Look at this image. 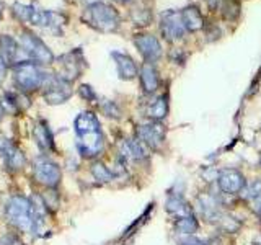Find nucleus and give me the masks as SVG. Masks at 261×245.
<instances>
[{"label": "nucleus", "mask_w": 261, "mask_h": 245, "mask_svg": "<svg viewBox=\"0 0 261 245\" xmlns=\"http://www.w3.org/2000/svg\"><path fill=\"white\" fill-rule=\"evenodd\" d=\"M43 209L44 203L38 208L31 200L24 198V196L15 194L7 203L5 216L15 229L20 232H38L41 226H43Z\"/></svg>", "instance_id": "1"}, {"label": "nucleus", "mask_w": 261, "mask_h": 245, "mask_svg": "<svg viewBox=\"0 0 261 245\" xmlns=\"http://www.w3.org/2000/svg\"><path fill=\"white\" fill-rule=\"evenodd\" d=\"M75 133L79 152L87 159L98 157L105 149V136L93 113L85 111L75 118Z\"/></svg>", "instance_id": "2"}, {"label": "nucleus", "mask_w": 261, "mask_h": 245, "mask_svg": "<svg viewBox=\"0 0 261 245\" xmlns=\"http://www.w3.org/2000/svg\"><path fill=\"white\" fill-rule=\"evenodd\" d=\"M84 20L92 28L101 31V33L116 31L119 28V21H121L116 8L105 4V2L88 5V8L84 13Z\"/></svg>", "instance_id": "3"}, {"label": "nucleus", "mask_w": 261, "mask_h": 245, "mask_svg": "<svg viewBox=\"0 0 261 245\" xmlns=\"http://www.w3.org/2000/svg\"><path fill=\"white\" fill-rule=\"evenodd\" d=\"M51 77L35 62H16L13 67V82L21 92H35Z\"/></svg>", "instance_id": "4"}, {"label": "nucleus", "mask_w": 261, "mask_h": 245, "mask_svg": "<svg viewBox=\"0 0 261 245\" xmlns=\"http://www.w3.org/2000/svg\"><path fill=\"white\" fill-rule=\"evenodd\" d=\"M21 46L24 49V53L30 56L31 61H35V64H51L54 61L53 53L49 51V47L41 41L35 33L31 31H23L21 36Z\"/></svg>", "instance_id": "5"}, {"label": "nucleus", "mask_w": 261, "mask_h": 245, "mask_svg": "<svg viewBox=\"0 0 261 245\" xmlns=\"http://www.w3.org/2000/svg\"><path fill=\"white\" fill-rule=\"evenodd\" d=\"M160 31H162V36L165 38L168 43H175V41L181 39L186 31L181 12H176V10L163 12L160 15Z\"/></svg>", "instance_id": "6"}, {"label": "nucleus", "mask_w": 261, "mask_h": 245, "mask_svg": "<svg viewBox=\"0 0 261 245\" xmlns=\"http://www.w3.org/2000/svg\"><path fill=\"white\" fill-rule=\"evenodd\" d=\"M33 177L38 183L44 185L47 188H54L57 186V183L61 182V168L57 163H54L49 159H36L35 165H33Z\"/></svg>", "instance_id": "7"}, {"label": "nucleus", "mask_w": 261, "mask_h": 245, "mask_svg": "<svg viewBox=\"0 0 261 245\" xmlns=\"http://www.w3.org/2000/svg\"><path fill=\"white\" fill-rule=\"evenodd\" d=\"M165 136L167 131L160 121H149L137 128V139H141L152 151L160 149V145L165 141Z\"/></svg>", "instance_id": "8"}, {"label": "nucleus", "mask_w": 261, "mask_h": 245, "mask_svg": "<svg viewBox=\"0 0 261 245\" xmlns=\"http://www.w3.org/2000/svg\"><path fill=\"white\" fill-rule=\"evenodd\" d=\"M44 100L49 105H61L65 103L72 95V88H70V82L61 79L59 76L51 77L47 80V84L44 87Z\"/></svg>", "instance_id": "9"}, {"label": "nucleus", "mask_w": 261, "mask_h": 245, "mask_svg": "<svg viewBox=\"0 0 261 245\" xmlns=\"http://www.w3.org/2000/svg\"><path fill=\"white\" fill-rule=\"evenodd\" d=\"M59 65H61L59 77L72 84V82L80 76V72L84 70L85 61H84V56H82V53L79 51V49H75V51H70L67 54L61 56L59 57Z\"/></svg>", "instance_id": "10"}, {"label": "nucleus", "mask_w": 261, "mask_h": 245, "mask_svg": "<svg viewBox=\"0 0 261 245\" xmlns=\"http://www.w3.org/2000/svg\"><path fill=\"white\" fill-rule=\"evenodd\" d=\"M217 183L220 191L225 194H237L240 193L245 185H247V180H245L243 174L235 168H225L222 172H219L217 177Z\"/></svg>", "instance_id": "11"}, {"label": "nucleus", "mask_w": 261, "mask_h": 245, "mask_svg": "<svg viewBox=\"0 0 261 245\" xmlns=\"http://www.w3.org/2000/svg\"><path fill=\"white\" fill-rule=\"evenodd\" d=\"M134 44L139 49V53L142 54L145 62L153 64L155 61L160 59L162 46H160V41L153 35H136L134 36Z\"/></svg>", "instance_id": "12"}, {"label": "nucleus", "mask_w": 261, "mask_h": 245, "mask_svg": "<svg viewBox=\"0 0 261 245\" xmlns=\"http://www.w3.org/2000/svg\"><path fill=\"white\" fill-rule=\"evenodd\" d=\"M198 206L199 212L204 219H207L209 223H219L220 217H222V212H220V203L214 194L211 193H202L198 196Z\"/></svg>", "instance_id": "13"}, {"label": "nucleus", "mask_w": 261, "mask_h": 245, "mask_svg": "<svg viewBox=\"0 0 261 245\" xmlns=\"http://www.w3.org/2000/svg\"><path fill=\"white\" fill-rule=\"evenodd\" d=\"M113 59L116 62L118 74L122 80H133L137 76V65L130 56L124 53H113Z\"/></svg>", "instance_id": "14"}, {"label": "nucleus", "mask_w": 261, "mask_h": 245, "mask_svg": "<svg viewBox=\"0 0 261 245\" xmlns=\"http://www.w3.org/2000/svg\"><path fill=\"white\" fill-rule=\"evenodd\" d=\"M165 209L170 212L171 216H175L176 219L194 216L193 208L190 206V203H188L185 198H181V196H178V194L168 196V200L165 203Z\"/></svg>", "instance_id": "15"}, {"label": "nucleus", "mask_w": 261, "mask_h": 245, "mask_svg": "<svg viewBox=\"0 0 261 245\" xmlns=\"http://www.w3.org/2000/svg\"><path fill=\"white\" fill-rule=\"evenodd\" d=\"M141 82H142V88L145 93H153L155 90L159 88V74L155 65L150 62H145L142 67H141Z\"/></svg>", "instance_id": "16"}, {"label": "nucleus", "mask_w": 261, "mask_h": 245, "mask_svg": "<svg viewBox=\"0 0 261 245\" xmlns=\"http://www.w3.org/2000/svg\"><path fill=\"white\" fill-rule=\"evenodd\" d=\"M181 16H183V23H185L186 31L194 33L202 28V24H204L202 15L196 5H190V7H186L185 10H181Z\"/></svg>", "instance_id": "17"}, {"label": "nucleus", "mask_w": 261, "mask_h": 245, "mask_svg": "<svg viewBox=\"0 0 261 245\" xmlns=\"http://www.w3.org/2000/svg\"><path fill=\"white\" fill-rule=\"evenodd\" d=\"M2 154L5 157L7 167L12 170H20L24 165V155L18 147H15L12 144H4L2 145Z\"/></svg>", "instance_id": "18"}, {"label": "nucleus", "mask_w": 261, "mask_h": 245, "mask_svg": "<svg viewBox=\"0 0 261 245\" xmlns=\"http://www.w3.org/2000/svg\"><path fill=\"white\" fill-rule=\"evenodd\" d=\"M167 114H168V98H167V95L155 98V100L150 103L149 110H147V116L152 118L153 121L165 119Z\"/></svg>", "instance_id": "19"}, {"label": "nucleus", "mask_w": 261, "mask_h": 245, "mask_svg": "<svg viewBox=\"0 0 261 245\" xmlns=\"http://www.w3.org/2000/svg\"><path fill=\"white\" fill-rule=\"evenodd\" d=\"M33 134H35V139H36V144L41 147V149L44 151H51L54 149V141H53V134L51 131H49L46 122H38L35 131H33Z\"/></svg>", "instance_id": "20"}, {"label": "nucleus", "mask_w": 261, "mask_h": 245, "mask_svg": "<svg viewBox=\"0 0 261 245\" xmlns=\"http://www.w3.org/2000/svg\"><path fill=\"white\" fill-rule=\"evenodd\" d=\"M16 56V43L13 38L7 35H0V57L5 64H12Z\"/></svg>", "instance_id": "21"}, {"label": "nucleus", "mask_w": 261, "mask_h": 245, "mask_svg": "<svg viewBox=\"0 0 261 245\" xmlns=\"http://www.w3.org/2000/svg\"><path fill=\"white\" fill-rule=\"evenodd\" d=\"M199 229V223L198 219L194 216H188V217H179L175 220V231L178 234H183V235H193L198 232Z\"/></svg>", "instance_id": "22"}, {"label": "nucleus", "mask_w": 261, "mask_h": 245, "mask_svg": "<svg viewBox=\"0 0 261 245\" xmlns=\"http://www.w3.org/2000/svg\"><path fill=\"white\" fill-rule=\"evenodd\" d=\"M35 10H36V7L27 5V4H20V2L13 4V7H12V13L23 23H31V18H33V13H35Z\"/></svg>", "instance_id": "23"}, {"label": "nucleus", "mask_w": 261, "mask_h": 245, "mask_svg": "<svg viewBox=\"0 0 261 245\" xmlns=\"http://www.w3.org/2000/svg\"><path fill=\"white\" fill-rule=\"evenodd\" d=\"M92 174H93V177L98 180V182H111L113 177H114L113 172L106 165H103L101 162H95L93 163V165H92Z\"/></svg>", "instance_id": "24"}, {"label": "nucleus", "mask_w": 261, "mask_h": 245, "mask_svg": "<svg viewBox=\"0 0 261 245\" xmlns=\"http://www.w3.org/2000/svg\"><path fill=\"white\" fill-rule=\"evenodd\" d=\"M243 196L247 200H256V198H259L261 196V180H258V178H255V180H251L250 183H247L245 185V188H243Z\"/></svg>", "instance_id": "25"}, {"label": "nucleus", "mask_w": 261, "mask_h": 245, "mask_svg": "<svg viewBox=\"0 0 261 245\" xmlns=\"http://www.w3.org/2000/svg\"><path fill=\"white\" fill-rule=\"evenodd\" d=\"M222 7H224V16H225V18H228V20L237 18L239 13H240L239 0H224Z\"/></svg>", "instance_id": "26"}, {"label": "nucleus", "mask_w": 261, "mask_h": 245, "mask_svg": "<svg viewBox=\"0 0 261 245\" xmlns=\"http://www.w3.org/2000/svg\"><path fill=\"white\" fill-rule=\"evenodd\" d=\"M220 227H222V231H225V232H237L239 231V223L233 219V217H230V216H227V214H222V217H220V220L217 223Z\"/></svg>", "instance_id": "27"}, {"label": "nucleus", "mask_w": 261, "mask_h": 245, "mask_svg": "<svg viewBox=\"0 0 261 245\" xmlns=\"http://www.w3.org/2000/svg\"><path fill=\"white\" fill-rule=\"evenodd\" d=\"M101 110L105 111L106 116L119 118V108L116 106V103H113V102H105V103L101 105Z\"/></svg>", "instance_id": "28"}, {"label": "nucleus", "mask_w": 261, "mask_h": 245, "mask_svg": "<svg viewBox=\"0 0 261 245\" xmlns=\"http://www.w3.org/2000/svg\"><path fill=\"white\" fill-rule=\"evenodd\" d=\"M79 92H80V95H82V96L85 98V100H90V102H92V100H96V95H95V92L92 90V87H88V85H82Z\"/></svg>", "instance_id": "29"}, {"label": "nucleus", "mask_w": 261, "mask_h": 245, "mask_svg": "<svg viewBox=\"0 0 261 245\" xmlns=\"http://www.w3.org/2000/svg\"><path fill=\"white\" fill-rule=\"evenodd\" d=\"M5 76H7V64L4 62L2 57H0V84L5 80Z\"/></svg>", "instance_id": "30"}, {"label": "nucleus", "mask_w": 261, "mask_h": 245, "mask_svg": "<svg viewBox=\"0 0 261 245\" xmlns=\"http://www.w3.org/2000/svg\"><path fill=\"white\" fill-rule=\"evenodd\" d=\"M253 211H255L256 214L261 217V196L256 200H253Z\"/></svg>", "instance_id": "31"}, {"label": "nucleus", "mask_w": 261, "mask_h": 245, "mask_svg": "<svg viewBox=\"0 0 261 245\" xmlns=\"http://www.w3.org/2000/svg\"><path fill=\"white\" fill-rule=\"evenodd\" d=\"M206 4H207V7L211 8V10H217L219 5L222 4V0H206Z\"/></svg>", "instance_id": "32"}, {"label": "nucleus", "mask_w": 261, "mask_h": 245, "mask_svg": "<svg viewBox=\"0 0 261 245\" xmlns=\"http://www.w3.org/2000/svg\"><path fill=\"white\" fill-rule=\"evenodd\" d=\"M183 245H204V243H202V242H199V240H196V239H191V240L183 242Z\"/></svg>", "instance_id": "33"}, {"label": "nucleus", "mask_w": 261, "mask_h": 245, "mask_svg": "<svg viewBox=\"0 0 261 245\" xmlns=\"http://www.w3.org/2000/svg\"><path fill=\"white\" fill-rule=\"evenodd\" d=\"M2 15H4V4H2V0H0V20H2Z\"/></svg>", "instance_id": "34"}, {"label": "nucleus", "mask_w": 261, "mask_h": 245, "mask_svg": "<svg viewBox=\"0 0 261 245\" xmlns=\"http://www.w3.org/2000/svg\"><path fill=\"white\" fill-rule=\"evenodd\" d=\"M2 119H4V106L0 105V121H2Z\"/></svg>", "instance_id": "35"}, {"label": "nucleus", "mask_w": 261, "mask_h": 245, "mask_svg": "<svg viewBox=\"0 0 261 245\" xmlns=\"http://www.w3.org/2000/svg\"><path fill=\"white\" fill-rule=\"evenodd\" d=\"M255 245H261V235H258L255 239Z\"/></svg>", "instance_id": "36"}, {"label": "nucleus", "mask_w": 261, "mask_h": 245, "mask_svg": "<svg viewBox=\"0 0 261 245\" xmlns=\"http://www.w3.org/2000/svg\"><path fill=\"white\" fill-rule=\"evenodd\" d=\"M87 2H90V5H92V4H98L100 0H87Z\"/></svg>", "instance_id": "37"}, {"label": "nucleus", "mask_w": 261, "mask_h": 245, "mask_svg": "<svg viewBox=\"0 0 261 245\" xmlns=\"http://www.w3.org/2000/svg\"><path fill=\"white\" fill-rule=\"evenodd\" d=\"M116 2H119V4H127V2H130V0H116Z\"/></svg>", "instance_id": "38"}, {"label": "nucleus", "mask_w": 261, "mask_h": 245, "mask_svg": "<svg viewBox=\"0 0 261 245\" xmlns=\"http://www.w3.org/2000/svg\"><path fill=\"white\" fill-rule=\"evenodd\" d=\"M259 165H261V160H259Z\"/></svg>", "instance_id": "39"}]
</instances>
